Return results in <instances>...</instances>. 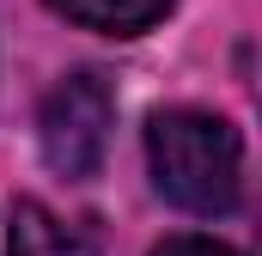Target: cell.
<instances>
[{
  "mask_svg": "<svg viewBox=\"0 0 262 256\" xmlns=\"http://www.w3.org/2000/svg\"><path fill=\"white\" fill-rule=\"evenodd\" d=\"M146 165L152 189L201 220L232 214L244 195V140L226 116L207 110H159L146 122Z\"/></svg>",
  "mask_w": 262,
  "mask_h": 256,
  "instance_id": "6da1fadb",
  "label": "cell"
},
{
  "mask_svg": "<svg viewBox=\"0 0 262 256\" xmlns=\"http://www.w3.org/2000/svg\"><path fill=\"white\" fill-rule=\"evenodd\" d=\"M61 18L85 25V31H104V37H140L152 31L177 0H49Z\"/></svg>",
  "mask_w": 262,
  "mask_h": 256,
  "instance_id": "277c9868",
  "label": "cell"
},
{
  "mask_svg": "<svg viewBox=\"0 0 262 256\" xmlns=\"http://www.w3.org/2000/svg\"><path fill=\"white\" fill-rule=\"evenodd\" d=\"M152 256H244V250H232V244H220V238H195V232H183V238H165Z\"/></svg>",
  "mask_w": 262,
  "mask_h": 256,
  "instance_id": "5b68a950",
  "label": "cell"
},
{
  "mask_svg": "<svg viewBox=\"0 0 262 256\" xmlns=\"http://www.w3.org/2000/svg\"><path fill=\"white\" fill-rule=\"evenodd\" d=\"M110 128H116V98L98 73H67L61 86L43 98L37 116V140L49 171L61 177H92L110 153Z\"/></svg>",
  "mask_w": 262,
  "mask_h": 256,
  "instance_id": "7a4b0ae2",
  "label": "cell"
},
{
  "mask_svg": "<svg viewBox=\"0 0 262 256\" xmlns=\"http://www.w3.org/2000/svg\"><path fill=\"white\" fill-rule=\"evenodd\" d=\"M6 256H98V232L92 226H67L61 214H49L43 201H12V232H6Z\"/></svg>",
  "mask_w": 262,
  "mask_h": 256,
  "instance_id": "3957f363",
  "label": "cell"
}]
</instances>
